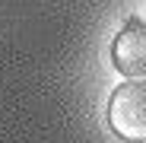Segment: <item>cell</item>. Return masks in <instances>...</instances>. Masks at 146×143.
<instances>
[{
    "instance_id": "6da1fadb",
    "label": "cell",
    "mask_w": 146,
    "mask_h": 143,
    "mask_svg": "<svg viewBox=\"0 0 146 143\" xmlns=\"http://www.w3.org/2000/svg\"><path fill=\"white\" fill-rule=\"evenodd\" d=\"M108 127L127 143H146V80H127L108 95Z\"/></svg>"
},
{
    "instance_id": "7a4b0ae2",
    "label": "cell",
    "mask_w": 146,
    "mask_h": 143,
    "mask_svg": "<svg viewBox=\"0 0 146 143\" xmlns=\"http://www.w3.org/2000/svg\"><path fill=\"white\" fill-rule=\"evenodd\" d=\"M111 64L127 80H146V19L130 16L111 41Z\"/></svg>"
}]
</instances>
